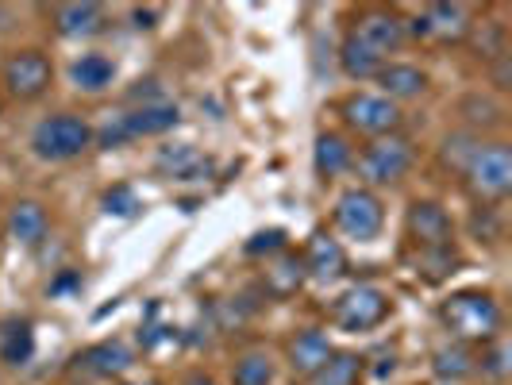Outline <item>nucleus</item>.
<instances>
[{"mask_svg":"<svg viewBox=\"0 0 512 385\" xmlns=\"http://www.w3.org/2000/svg\"><path fill=\"white\" fill-rule=\"evenodd\" d=\"M439 320L447 324V332L459 343H489L501 332V305L493 301V293L462 289V293H451L443 301Z\"/></svg>","mask_w":512,"mask_h":385,"instance_id":"1","label":"nucleus"},{"mask_svg":"<svg viewBox=\"0 0 512 385\" xmlns=\"http://www.w3.org/2000/svg\"><path fill=\"white\" fill-rule=\"evenodd\" d=\"M89 143H93V128L74 112L47 116L39 128L31 131V151L43 162H70L81 151H89Z\"/></svg>","mask_w":512,"mask_h":385,"instance_id":"2","label":"nucleus"},{"mask_svg":"<svg viewBox=\"0 0 512 385\" xmlns=\"http://www.w3.org/2000/svg\"><path fill=\"white\" fill-rule=\"evenodd\" d=\"M466 189L478 197V201H501L509 197L512 189V151L505 143H482L474 158L466 162L462 170Z\"/></svg>","mask_w":512,"mask_h":385,"instance_id":"3","label":"nucleus"},{"mask_svg":"<svg viewBox=\"0 0 512 385\" xmlns=\"http://www.w3.org/2000/svg\"><path fill=\"white\" fill-rule=\"evenodd\" d=\"M335 228L343 231L347 239H359V243L378 239L385 228L382 201H378L370 189H347V193L335 201Z\"/></svg>","mask_w":512,"mask_h":385,"instance_id":"4","label":"nucleus"},{"mask_svg":"<svg viewBox=\"0 0 512 385\" xmlns=\"http://www.w3.org/2000/svg\"><path fill=\"white\" fill-rule=\"evenodd\" d=\"M389 312H393V301L378 285H355L332 305V320L343 332H370V328L382 324Z\"/></svg>","mask_w":512,"mask_h":385,"instance_id":"5","label":"nucleus"},{"mask_svg":"<svg viewBox=\"0 0 512 385\" xmlns=\"http://www.w3.org/2000/svg\"><path fill=\"white\" fill-rule=\"evenodd\" d=\"M412 166V143L401 135H382L374 139L359 158V174L370 185H393L409 174Z\"/></svg>","mask_w":512,"mask_h":385,"instance_id":"6","label":"nucleus"},{"mask_svg":"<svg viewBox=\"0 0 512 385\" xmlns=\"http://www.w3.org/2000/svg\"><path fill=\"white\" fill-rule=\"evenodd\" d=\"M54 70H51V58L43 51H16L8 62H4V85L12 97L20 101H35L51 89Z\"/></svg>","mask_w":512,"mask_h":385,"instance_id":"7","label":"nucleus"},{"mask_svg":"<svg viewBox=\"0 0 512 385\" xmlns=\"http://www.w3.org/2000/svg\"><path fill=\"white\" fill-rule=\"evenodd\" d=\"M343 120L362 135L382 139V135H393L401 128V108L385 97H374V93H355L343 101Z\"/></svg>","mask_w":512,"mask_h":385,"instance_id":"8","label":"nucleus"},{"mask_svg":"<svg viewBox=\"0 0 512 385\" xmlns=\"http://www.w3.org/2000/svg\"><path fill=\"white\" fill-rule=\"evenodd\" d=\"M355 39H362L374 54H393L405 43V20L389 8H366L359 20H355Z\"/></svg>","mask_w":512,"mask_h":385,"instance_id":"9","label":"nucleus"},{"mask_svg":"<svg viewBox=\"0 0 512 385\" xmlns=\"http://www.w3.org/2000/svg\"><path fill=\"white\" fill-rule=\"evenodd\" d=\"M405 228H409L412 243L420 251H432V247H451V216L447 208L436 201H412L409 216H405Z\"/></svg>","mask_w":512,"mask_h":385,"instance_id":"10","label":"nucleus"},{"mask_svg":"<svg viewBox=\"0 0 512 385\" xmlns=\"http://www.w3.org/2000/svg\"><path fill=\"white\" fill-rule=\"evenodd\" d=\"M285 359H289V370H293L297 378H308V382H312V378L324 370V362L332 359V343H328V335L320 332V328H305V332H297L289 339Z\"/></svg>","mask_w":512,"mask_h":385,"instance_id":"11","label":"nucleus"},{"mask_svg":"<svg viewBox=\"0 0 512 385\" xmlns=\"http://www.w3.org/2000/svg\"><path fill=\"white\" fill-rule=\"evenodd\" d=\"M154 170L174 181H197L212 174V158H205L189 143H174V147H162V151L154 154Z\"/></svg>","mask_w":512,"mask_h":385,"instance_id":"12","label":"nucleus"},{"mask_svg":"<svg viewBox=\"0 0 512 385\" xmlns=\"http://www.w3.org/2000/svg\"><path fill=\"white\" fill-rule=\"evenodd\" d=\"M301 258H305L308 278H320V282H335L347 270V255H343L339 239H332L328 231H312V239H308Z\"/></svg>","mask_w":512,"mask_h":385,"instance_id":"13","label":"nucleus"},{"mask_svg":"<svg viewBox=\"0 0 512 385\" xmlns=\"http://www.w3.org/2000/svg\"><path fill=\"white\" fill-rule=\"evenodd\" d=\"M74 362L77 370H85L89 378H120L131 370V351L124 343H93Z\"/></svg>","mask_w":512,"mask_h":385,"instance_id":"14","label":"nucleus"},{"mask_svg":"<svg viewBox=\"0 0 512 385\" xmlns=\"http://www.w3.org/2000/svg\"><path fill=\"white\" fill-rule=\"evenodd\" d=\"M378 85L385 89V101H412L428 89V74L420 66H409V62H385L378 70Z\"/></svg>","mask_w":512,"mask_h":385,"instance_id":"15","label":"nucleus"},{"mask_svg":"<svg viewBox=\"0 0 512 385\" xmlns=\"http://www.w3.org/2000/svg\"><path fill=\"white\" fill-rule=\"evenodd\" d=\"M47 228H51V220H47V208L39 201H16L8 212V235L20 247H39L47 239Z\"/></svg>","mask_w":512,"mask_h":385,"instance_id":"16","label":"nucleus"},{"mask_svg":"<svg viewBox=\"0 0 512 385\" xmlns=\"http://www.w3.org/2000/svg\"><path fill=\"white\" fill-rule=\"evenodd\" d=\"M305 282H308L305 258L297 255V251H282V255L266 266V278H262L270 297H293Z\"/></svg>","mask_w":512,"mask_h":385,"instance_id":"17","label":"nucleus"},{"mask_svg":"<svg viewBox=\"0 0 512 385\" xmlns=\"http://www.w3.org/2000/svg\"><path fill=\"white\" fill-rule=\"evenodd\" d=\"M181 112L174 104H143L128 116H120V128L128 139H139V135H162V131L178 128Z\"/></svg>","mask_w":512,"mask_h":385,"instance_id":"18","label":"nucleus"},{"mask_svg":"<svg viewBox=\"0 0 512 385\" xmlns=\"http://www.w3.org/2000/svg\"><path fill=\"white\" fill-rule=\"evenodd\" d=\"M104 24V8L101 4H58L54 8V27L58 35L66 39H81V35H97Z\"/></svg>","mask_w":512,"mask_h":385,"instance_id":"19","label":"nucleus"},{"mask_svg":"<svg viewBox=\"0 0 512 385\" xmlns=\"http://www.w3.org/2000/svg\"><path fill=\"white\" fill-rule=\"evenodd\" d=\"M312 162H316V174H320V178H339L343 170H351V162H355V151H351V143H347L343 135H335V131H324V135L316 139Z\"/></svg>","mask_w":512,"mask_h":385,"instance_id":"20","label":"nucleus"},{"mask_svg":"<svg viewBox=\"0 0 512 385\" xmlns=\"http://www.w3.org/2000/svg\"><path fill=\"white\" fill-rule=\"evenodd\" d=\"M112 77H116V62L104 54H81L70 66V81L81 93H104L112 85Z\"/></svg>","mask_w":512,"mask_h":385,"instance_id":"21","label":"nucleus"},{"mask_svg":"<svg viewBox=\"0 0 512 385\" xmlns=\"http://www.w3.org/2000/svg\"><path fill=\"white\" fill-rule=\"evenodd\" d=\"M339 66H343V74L351 77V81H366V77H378V70L385 66V58L370 51L362 39L347 35L343 47H339Z\"/></svg>","mask_w":512,"mask_h":385,"instance_id":"22","label":"nucleus"},{"mask_svg":"<svg viewBox=\"0 0 512 385\" xmlns=\"http://www.w3.org/2000/svg\"><path fill=\"white\" fill-rule=\"evenodd\" d=\"M35 355V332L27 320H12L0 328V362L8 366H27Z\"/></svg>","mask_w":512,"mask_h":385,"instance_id":"23","label":"nucleus"},{"mask_svg":"<svg viewBox=\"0 0 512 385\" xmlns=\"http://www.w3.org/2000/svg\"><path fill=\"white\" fill-rule=\"evenodd\" d=\"M474 355H470V347L466 343H443L436 355H432V370H436L443 382H462V378H470L474 374Z\"/></svg>","mask_w":512,"mask_h":385,"instance_id":"24","label":"nucleus"},{"mask_svg":"<svg viewBox=\"0 0 512 385\" xmlns=\"http://www.w3.org/2000/svg\"><path fill=\"white\" fill-rule=\"evenodd\" d=\"M424 20L432 27V35H443V39H466L470 35V12L466 4H432L424 12Z\"/></svg>","mask_w":512,"mask_h":385,"instance_id":"25","label":"nucleus"},{"mask_svg":"<svg viewBox=\"0 0 512 385\" xmlns=\"http://www.w3.org/2000/svg\"><path fill=\"white\" fill-rule=\"evenodd\" d=\"M459 116L466 120V128L493 131V128H501V120H505V108H501V104L493 101V97H482V93H470V97H462Z\"/></svg>","mask_w":512,"mask_h":385,"instance_id":"26","label":"nucleus"},{"mask_svg":"<svg viewBox=\"0 0 512 385\" xmlns=\"http://www.w3.org/2000/svg\"><path fill=\"white\" fill-rule=\"evenodd\" d=\"M362 359L351 351H332V359L324 362V370L312 378V385H359Z\"/></svg>","mask_w":512,"mask_h":385,"instance_id":"27","label":"nucleus"},{"mask_svg":"<svg viewBox=\"0 0 512 385\" xmlns=\"http://www.w3.org/2000/svg\"><path fill=\"white\" fill-rule=\"evenodd\" d=\"M231 385H274V362L262 351H251L231 366Z\"/></svg>","mask_w":512,"mask_h":385,"instance_id":"28","label":"nucleus"},{"mask_svg":"<svg viewBox=\"0 0 512 385\" xmlns=\"http://www.w3.org/2000/svg\"><path fill=\"white\" fill-rule=\"evenodd\" d=\"M509 359H512L509 343H505V339H489L482 359H474V362H482V366H474V370H482V378H489V382H505L512 370Z\"/></svg>","mask_w":512,"mask_h":385,"instance_id":"29","label":"nucleus"},{"mask_svg":"<svg viewBox=\"0 0 512 385\" xmlns=\"http://www.w3.org/2000/svg\"><path fill=\"white\" fill-rule=\"evenodd\" d=\"M455 266H459L455 247H432V251H420V274H424L428 282H443L447 274H455Z\"/></svg>","mask_w":512,"mask_h":385,"instance_id":"30","label":"nucleus"},{"mask_svg":"<svg viewBox=\"0 0 512 385\" xmlns=\"http://www.w3.org/2000/svg\"><path fill=\"white\" fill-rule=\"evenodd\" d=\"M478 147H482V143H478V139H470V135H451V139L443 143V154H439V158H443V166H451V170H459L462 174V170H466V162L474 158Z\"/></svg>","mask_w":512,"mask_h":385,"instance_id":"31","label":"nucleus"},{"mask_svg":"<svg viewBox=\"0 0 512 385\" xmlns=\"http://www.w3.org/2000/svg\"><path fill=\"white\" fill-rule=\"evenodd\" d=\"M101 205L108 216H135V212H139V197H135L131 185H112L101 197Z\"/></svg>","mask_w":512,"mask_h":385,"instance_id":"32","label":"nucleus"},{"mask_svg":"<svg viewBox=\"0 0 512 385\" xmlns=\"http://www.w3.org/2000/svg\"><path fill=\"white\" fill-rule=\"evenodd\" d=\"M285 251V231L282 228H266L251 235V243H247V255L258 258V255H282Z\"/></svg>","mask_w":512,"mask_h":385,"instance_id":"33","label":"nucleus"},{"mask_svg":"<svg viewBox=\"0 0 512 385\" xmlns=\"http://www.w3.org/2000/svg\"><path fill=\"white\" fill-rule=\"evenodd\" d=\"M489 74H493V85H497L501 93H505V89H512V54L509 51L497 54V58H493V70H489Z\"/></svg>","mask_w":512,"mask_h":385,"instance_id":"34","label":"nucleus"},{"mask_svg":"<svg viewBox=\"0 0 512 385\" xmlns=\"http://www.w3.org/2000/svg\"><path fill=\"white\" fill-rule=\"evenodd\" d=\"M81 285V274H62L58 282H51V293H66V289H77Z\"/></svg>","mask_w":512,"mask_h":385,"instance_id":"35","label":"nucleus"},{"mask_svg":"<svg viewBox=\"0 0 512 385\" xmlns=\"http://www.w3.org/2000/svg\"><path fill=\"white\" fill-rule=\"evenodd\" d=\"M405 31H412L416 39H428V35H432V27H428V20H424V16H416V20H409V24H405Z\"/></svg>","mask_w":512,"mask_h":385,"instance_id":"36","label":"nucleus"},{"mask_svg":"<svg viewBox=\"0 0 512 385\" xmlns=\"http://www.w3.org/2000/svg\"><path fill=\"white\" fill-rule=\"evenodd\" d=\"M131 20H135V27H154V12L151 8H135Z\"/></svg>","mask_w":512,"mask_h":385,"instance_id":"37","label":"nucleus"},{"mask_svg":"<svg viewBox=\"0 0 512 385\" xmlns=\"http://www.w3.org/2000/svg\"><path fill=\"white\" fill-rule=\"evenodd\" d=\"M185 385H220V382H216V378H208V374H189Z\"/></svg>","mask_w":512,"mask_h":385,"instance_id":"38","label":"nucleus"},{"mask_svg":"<svg viewBox=\"0 0 512 385\" xmlns=\"http://www.w3.org/2000/svg\"><path fill=\"white\" fill-rule=\"evenodd\" d=\"M120 385H158V382H151V378H147V382H120Z\"/></svg>","mask_w":512,"mask_h":385,"instance_id":"39","label":"nucleus"}]
</instances>
